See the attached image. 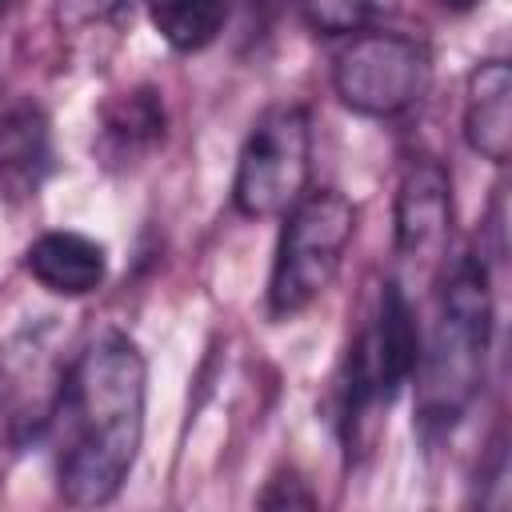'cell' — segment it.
<instances>
[{
	"label": "cell",
	"instance_id": "cell-2",
	"mask_svg": "<svg viewBox=\"0 0 512 512\" xmlns=\"http://www.w3.org/2000/svg\"><path fill=\"white\" fill-rule=\"evenodd\" d=\"M492 284L480 252H464L440 288L436 316L416 356V428L432 440L460 424L488 376Z\"/></svg>",
	"mask_w": 512,
	"mask_h": 512
},
{
	"label": "cell",
	"instance_id": "cell-15",
	"mask_svg": "<svg viewBox=\"0 0 512 512\" xmlns=\"http://www.w3.org/2000/svg\"><path fill=\"white\" fill-rule=\"evenodd\" d=\"M444 12H452V16H464V12H476L484 0H436Z\"/></svg>",
	"mask_w": 512,
	"mask_h": 512
},
{
	"label": "cell",
	"instance_id": "cell-10",
	"mask_svg": "<svg viewBox=\"0 0 512 512\" xmlns=\"http://www.w3.org/2000/svg\"><path fill=\"white\" fill-rule=\"evenodd\" d=\"M164 132H168L164 92L152 84H132L104 100L96 152L104 156V164L128 168L140 156H148L156 144H164Z\"/></svg>",
	"mask_w": 512,
	"mask_h": 512
},
{
	"label": "cell",
	"instance_id": "cell-6",
	"mask_svg": "<svg viewBox=\"0 0 512 512\" xmlns=\"http://www.w3.org/2000/svg\"><path fill=\"white\" fill-rule=\"evenodd\" d=\"M312 180V120L300 104L264 108L236 156L232 204L248 220H280Z\"/></svg>",
	"mask_w": 512,
	"mask_h": 512
},
{
	"label": "cell",
	"instance_id": "cell-13",
	"mask_svg": "<svg viewBox=\"0 0 512 512\" xmlns=\"http://www.w3.org/2000/svg\"><path fill=\"white\" fill-rule=\"evenodd\" d=\"M304 24L324 36H352L368 24L372 0H296Z\"/></svg>",
	"mask_w": 512,
	"mask_h": 512
},
{
	"label": "cell",
	"instance_id": "cell-8",
	"mask_svg": "<svg viewBox=\"0 0 512 512\" xmlns=\"http://www.w3.org/2000/svg\"><path fill=\"white\" fill-rule=\"evenodd\" d=\"M24 272L52 296L80 300L108 280V248L84 232L52 228L24 248Z\"/></svg>",
	"mask_w": 512,
	"mask_h": 512
},
{
	"label": "cell",
	"instance_id": "cell-3",
	"mask_svg": "<svg viewBox=\"0 0 512 512\" xmlns=\"http://www.w3.org/2000/svg\"><path fill=\"white\" fill-rule=\"evenodd\" d=\"M416 356H420V328L412 304L396 280H384L376 288L368 320L360 324V332L344 352V368L336 384V432L348 460L372 452L376 432L388 420V408L416 372Z\"/></svg>",
	"mask_w": 512,
	"mask_h": 512
},
{
	"label": "cell",
	"instance_id": "cell-5",
	"mask_svg": "<svg viewBox=\"0 0 512 512\" xmlns=\"http://www.w3.org/2000/svg\"><path fill=\"white\" fill-rule=\"evenodd\" d=\"M432 88V52L424 40L392 28H360L332 56V92L368 120L412 112Z\"/></svg>",
	"mask_w": 512,
	"mask_h": 512
},
{
	"label": "cell",
	"instance_id": "cell-9",
	"mask_svg": "<svg viewBox=\"0 0 512 512\" xmlns=\"http://www.w3.org/2000/svg\"><path fill=\"white\" fill-rule=\"evenodd\" d=\"M464 140L488 164L512 156V68L500 56L480 60L464 80Z\"/></svg>",
	"mask_w": 512,
	"mask_h": 512
},
{
	"label": "cell",
	"instance_id": "cell-7",
	"mask_svg": "<svg viewBox=\"0 0 512 512\" xmlns=\"http://www.w3.org/2000/svg\"><path fill=\"white\" fill-rule=\"evenodd\" d=\"M392 224H396V252L408 264H440L448 244H452V180L444 164L416 156L408 160L400 184H396V204H392Z\"/></svg>",
	"mask_w": 512,
	"mask_h": 512
},
{
	"label": "cell",
	"instance_id": "cell-14",
	"mask_svg": "<svg viewBox=\"0 0 512 512\" xmlns=\"http://www.w3.org/2000/svg\"><path fill=\"white\" fill-rule=\"evenodd\" d=\"M260 508H316V492L308 488V480L296 472V468H280L264 492L256 496Z\"/></svg>",
	"mask_w": 512,
	"mask_h": 512
},
{
	"label": "cell",
	"instance_id": "cell-4",
	"mask_svg": "<svg viewBox=\"0 0 512 512\" xmlns=\"http://www.w3.org/2000/svg\"><path fill=\"white\" fill-rule=\"evenodd\" d=\"M280 220L284 228L268 272V316L292 320L332 288L356 236V204L336 188H316L304 192Z\"/></svg>",
	"mask_w": 512,
	"mask_h": 512
},
{
	"label": "cell",
	"instance_id": "cell-16",
	"mask_svg": "<svg viewBox=\"0 0 512 512\" xmlns=\"http://www.w3.org/2000/svg\"><path fill=\"white\" fill-rule=\"evenodd\" d=\"M16 0H0V16H8V8H12Z\"/></svg>",
	"mask_w": 512,
	"mask_h": 512
},
{
	"label": "cell",
	"instance_id": "cell-1",
	"mask_svg": "<svg viewBox=\"0 0 512 512\" xmlns=\"http://www.w3.org/2000/svg\"><path fill=\"white\" fill-rule=\"evenodd\" d=\"M148 364L124 332L96 336L68 368L56 408V488L72 508L120 496L144 440Z\"/></svg>",
	"mask_w": 512,
	"mask_h": 512
},
{
	"label": "cell",
	"instance_id": "cell-12",
	"mask_svg": "<svg viewBox=\"0 0 512 512\" xmlns=\"http://www.w3.org/2000/svg\"><path fill=\"white\" fill-rule=\"evenodd\" d=\"M144 8L156 36L184 56L212 48L232 16V0H144Z\"/></svg>",
	"mask_w": 512,
	"mask_h": 512
},
{
	"label": "cell",
	"instance_id": "cell-11",
	"mask_svg": "<svg viewBox=\"0 0 512 512\" xmlns=\"http://www.w3.org/2000/svg\"><path fill=\"white\" fill-rule=\"evenodd\" d=\"M52 168V128L40 104L16 100L0 112V192L36 196Z\"/></svg>",
	"mask_w": 512,
	"mask_h": 512
}]
</instances>
